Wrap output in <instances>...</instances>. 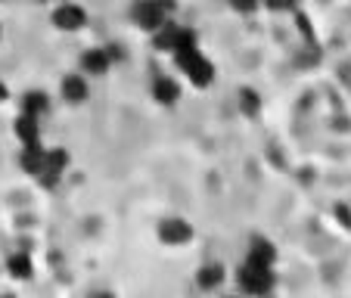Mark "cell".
<instances>
[{
    "instance_id": "cell-1",
    "label": "cell",
    "mask_w": 351,
    "mask_h": 298,
    "mask_svg": "<svg viewBox=\"0 0 351 298\" xmlns=\"http://www.w3.org/2000/svg\"><path fill=\"white\" fill-rule=\"evenodd\" d=\"M174 60H178V66L184 69V75H190V81L196 87H208L215 81V66L202 56V50L196 47V34L186 32V28H180L178 34V44H174Z\"/></svg>"
},
{
    "instance_id": "cell-2",
    "label": "cell",
    "mask_w": 351,
    "mask_h": 298,
    "mask_svg": "<svg viewBox=\"0 0 351 298\" xmlns=\"http://www.w3.org/2000/svg\"><path fill=\"white\" fill-rule=\"evenodd\" d=\"M171 13H174V0H137V7H134V19L146 32H156Z\"/></svg>"
},
{
    "instance_id": "cell-3",
    "label": "cell",
    "mask_w": 351,
    "mask_h": 298,
    "mask_svg": "<svg viewBox=\"0 0 351 298\" xmlns=\"http://www.w3.org/2000/svg\"><path fill=\"white\" fill-rule=\"evenodd\" d=\"M237 280H239V289H243V292H252V295H267V292L274 289V273H271V267L252 264V261H245V264L239 267Z\"/></svg>"
},
{
    "instance_id": "cell-4",
    "label": "cell",
    "mask_w": 351,
    "mask_h": 298,
    "mask_svg": "<svg viewBox=\"0 0 351 298\" xmlns=\"http://www.w3.org/2000/svg\"><path fill=\"white\" fill-rule=\"evenodd\" d=\"M66 165H69V156H66V149H53V153H47L44 156V168H40V184L44 186H56L60 184V177H62V171H66Z\"/></svg>"
},
{
    "instance_id": "cell-5",
    "label": "cell",
    "mask_w": 351,
    "mask_h": 298,
    "mask_svg": "<svg viewBox=\"0 0 351 298\" xmlns=\"http://www.w3.org/2000/svg\"><path fill=\"white\" fill-rule=\"evenodd\" d=\"M159 236H162V243H168V245H184L193 239V227L180 218H168L159 224Z\"/></svg>"
},
{
    "instance_id": "cell-6",
    "label": "cell",
    "mask_w": 351,
    "mask_h": 298,
    "mask_svg": "<svg viewBox=\"0 0 351 298\" xmlns=\"http://www.w3.org/2000/svg\"><path fill=\"white\" fill-rule=\"evenodd\" d=\"M84 22H87V13L81 7H75V3H62L53 13V25L62 28V32H78Z\"/></svg>"
},
{
    "instance_id": "cell-7",
    "label": "cell",
    "mask_w": 351,
    "mask_h": 298,
    "mask_svg": "<svg viewBox=\"0 0 351 298\" xmlns=\"http://www.w3.org/2000/svg\"><path fill=\"white\" fill-rule=\"evenodd\" d=\"M274 258H277V249H274L267 239H261V236H255L252 243H249V261L252 264H265V267H271L274 264Z\"/></svg>"
},
{
    "instance_id": "cell-8",
    "label": "cell",
    "mask_w": 351,
    "mask_h": 298,
    "mask_svg": "<svg viewBox=\"0 0 351 298\" xmlns=\"http://www.w3.org/2000/svg\"><path fill=\"white\" fill-rule=\"evenodd\" d=\"M44 156H47V149L34 140V143H25V149H22V168H25L28 174H40V168H44Z\"/></svg>"
},
{
    "instance_id": "cell-9",
    "label": "cell",
    "mask_w": 351,
    "mask_h": 298,
    "mask_svg": "<svg viewBox=\"0 0 351 298\" xmlns=\"http://www.w3.org/2000/svg\"><path fill=\"white\" fill-rule=\"evenodd\" d=\"M109 66H112V56H109V50H87V53H84V72L106 75Z\"/></svg>"
},
{
    "instance_id": "cell-10",
    "label": "cell",
    "mask_w": 351,
    "mask_h": 298,
    "mask_svg": "<svg viewBox=\"0 0 351 298\" xmlns=\"http://www.w3.org/2000/svg\"><path fill=\"white\" fill-rule=\"evenodd\" d=\"M62 97H66L69 103H84L87 99V81L81 78V75H69V78L62 81Z\"/></svg>"
},
{
    "instance_id": "cell-11",
    "label": "cell",
    "mask_w": 351,
    "mask_h": 298,
    "mask_svg": "<svg viewBox=\"0 0 351 298\" xmlns=\"http://www.w3.org/2000/svg\"><path fill=\"white\" fill-rule=\"evenodd\" d=\"M153 97L159 99V103H165V106H171V103H178V99H180V87L174 84L171 78H156Z\"/></svg>"
},
{
    "instance_id": "cell-12",
    "label": "cell",
    "mask_w": 351,
    "mask_h": 298,
    "mask_svg": "<svg viewBox=\"0 0 351 298\" xmlns=\"http://www.w3.org/2000/svg\"><path fill=\"white\" fill-rule=\"evenodd\" d=\"M38 115H28V112H22L19 119H16V137L22 140V143H34L38 140Z\"/></svg>"
},
{
    "instance_id": "cell-13",
    "label": "cell",
    "mask_w": 351,
    "mask_h": 298,
    "mask_svg": "<svg viewBox=\"0 0 351 298\" xmlns=\"http://www.w3.org/2000/svg\"><path fill=\"white\" fill-rule=\"evenodd\" d=\"M221 280H224V267L221 264H206V267H199V273H196V283L202 289H215V286H221Z\"/></svg>"
},
{
    "instance_id": "cell-14",
    "label": "cell",
    "mask_w": 351,
    "mask_h": 298,
    "mask_svg": "<svg viewBox=\"0 0 351 298\" xmlns=\"http://www.w3.org/2000/svg\"><path fill=\"white\" fill-rule=\"evenodd\" d=\"M22 112H28V115L47 112V93H40V90L25 93V97H22Z\"/></svg>"
},
{
    "instance_id": "cell-15",
    "label": "cell",
    "mask_w": 351,
    "mask_h": 298,
    "mask_svg": "<svg viewBox=\"0 0 351 298\" xmlns=\"http://www.w3.org/2000/svg\"><path fill=\"white\" fill-rule=\"evenodd\" d=\"M10 273H13L16 280H28L32 277V258H28V255H13V258H10Z\"/></svg>"
},
{
    "instance_id": "cell-16",
    "label": "cell",
    "mask_w": 351,
    "mask_h": 298,
    "mask_svg": "<svg viewBox=\"0 0 351 298\" xmlns=\"http://www.w3.org/2000/svg\"><path fill=\"white\" fill-rule=\"evenodd\" d=\"M239 99H243V112H245V115H255V112L261 109L258 93H255V90H243V93H239Z\"/></svg>"
},
{
    "instance_id": "cell-17",
    "label": "cell",
    "mask_w": 351,
    "mask_h": 298,
    "mask_svg": "<svg viewBox=\"0 0 351 298\" xmlns=\"http://www.w3.org/2000/svg\"><path fill=\"white\" fill-rule=\"evenodd\" d=\"M230 7L237 10V13H252V10L258 7V0H230Z\"/></svg>"
},
{
    "instance_id": "cell-18",
    "label": "cell",
    "mask_w": 351,
    "mask_h": 298,
    "mask_svg": "<svg viewBox=\"0 0 351 298\" xmlns=\"http://www.w3.org/2000/svg\"><path fill=\"white\" fill-rule=\"evenodd\" d=\"M267 7L277 10V13H283V10H292V7H295V0H267Z\"/></svg>"
},
{
    "instance_id": "cell-19",
    "label": "cell",
    "mask_w": 351,
    "mask_h": 298,
    "mask_svg": "<svg viewBox=\"0 0 351 298\" xmlns=\"http://www.w3.org/2000/svg\"><path fill=\"white\" fill-rule=\"evenodd\" d=\"M336 214H339V218H342V221H345V227H351V214H348V208H339V212H336Z\"/></svg>"
},
{
    "instance_id": "cell-20",
    "label": "cell",
    "mask_w": 351,
    "mask_h": 298,
    "mask_svg": "<svg viewBox=\"0 0 351 298\" xmlns=\"http://www.w3.org/2000/svg\"><path fill=\"white\" fill-rule=\"evenodd\" d=\"M3 99H7V84L0 81V103H3Z\"/></svg>"
}]
</instances>
